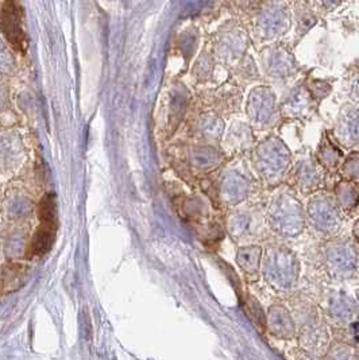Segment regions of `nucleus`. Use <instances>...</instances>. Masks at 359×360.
<instances>
[{"label": "nucleus", "mask_w": 359, "mask_h": 360, "mask_svg": "<svg viewBox=\"0 0 359 360\" xmlns=\"http://www.w3.org/2000/svg\"><path fill=\"white\" fill-rule=\"evenodd\" d=\"M24 273H26V267L24 264L11 262V264L4 266V270H3V286H4V290L7 286H10V290L19 288Z\"/></svg>", "instance_id": "8"}, {"label": "nucleus", "mask_w": 359, "mask_h": 360, "mask_svg": "<svg viewBox=\"0 0 359 360\" xmlns=\"http://www.w3.org/2000/svg\"><path fill=\"white\" fill-rule=\"evenodd\" d=\"M326 262L330 274L335 280L354 277L359 267L356 248L349 241H335L326 248Z\"/></svg>", "instance_id": "2"}, {"label": "nucleus", "mask_w": 359, "mask_h": 360, "mask_svg": "<svg viewBox=\"0 0 359 360\" xmlns=\"http://www.w3.org/2000/svg\"><path fill=\"white\" fill-rule=\"evenodd\" d=\"M336 194H337L339 204L342 207H344V208H351L357 203V192L349 184L340 185V188H339V191L336 192Z\"/></svg>", "instance_id": "9"}, {"label": "nucleus", "mask_w": 359, "mask_h": 360, "mask_svg": "<svg viewBox=\"0 0 359 360\" xmlns=\"http://www.w3.org/2000/svg\"><path fill=\"white\" fill-rule=\"evenodd\" d=\"M41 225L38 227L37 232L34 234L30 247L27 250L28 257H41L47 254L51 248L56 239V230H57V205H56V196L49 193L47 194L38 208Z\"/></svg>", "instance_id": "1"}, {"label": "nucleus", "mask_w": 359, "mask_h": 360, "mask_svg": "<svg viewBox=\"0 0 359 360\" xmlns=\"http://www.w3.org/2000/svg\"><path fill=\"white\" fill-rule=\"evenodd\" d=\"M357 311L358 308L356 301L344 293H335L330 301V312L339 323L353 321L357 316Z\"/></svg>", "instance_id": "5"}, {"label": "nucleus", "mask_w": 359, "mask_h": 360, "mask_svg": "<svg viewBox=\"0 0 359 360\" xmlns=\"http://www.w3.org/2000/svg\"><path fill=\"white\" fill-rule=\"evenodd\" d=\"M337 131L343 144H357L359 141V112L351 111L344 115L340 120Z\"/></svg>", "instance_id": "7"}, {"label": "nucleus", "mask_w": 359, "mask_h": 360, "mask_svg": "<svg viewBox=\"0 0 359 360\" xmlns=\"http://www.w3.org/2000/svg\"><path fill=\"white\" fill-rule=\"evenodd\" d=\"M356 88H357V95H358L359 96V83H358V87H356ZM359 98V97H358Z\"/></svg>", "instance_id": "11"}, {"label": "nucleus", "mask_w": 359, "mask_h": 360, "mask_svg": "<svg viewBox=\"0 0 359 360\" xmlns=\"http://www.w3.org/2000/svg\"><path fill=\"white\" fill-rule=\"evenodd\" d=\"M274 280L283 286H289L296 278V262L294 259L284 252H278L274 257Z\"/></svg>", "instance_id": "6"}, {"label": "nucleus", "mask_w": 359, "mask_h": 360, "mask_svg": "<svg viewBox=\"0 0 359 360\" xmlns=\"http://www.w3.org/2000/svg\"><path fill=\"white\" fill-rule=\"evenodd\" d=\"M1 30L4 38L12 49L24 54L27 49V38L24 33L22 8L18 0L1 1Z\"/></svg>", "instance_id": "3"}, {"label": "nucleus", "mask_w": 359, "mask_h": 360, "mask_svg": "<svg viewBox=\"0 0 359 360\" xmlns=\"http://www.w3.org/2000/svg\"><path fill=\"white\" fill-rule=\"evenodd\" d=\"M313 224L326 234H334L340 227V215L337 204L330 197H319L311 204L310 208Z\"/></svg>", "instance_id": "4"}, {"label": "nucleus", "mask_w": 359, "mask_h": 360, "mask_svg": "<svg viewBox=\"0 0 359 360\" xmlns=\"http://www.w3.org/2000/svg\"><path fill=\"white\" fill-rule=\"evenodd\" d=\"M330 360H359V355L353 347L346 344H339L331 351Z\"/></svg>", "instance_id": "10"}]
</instances>
